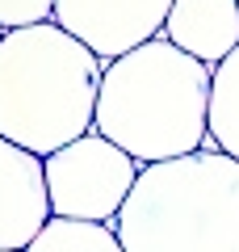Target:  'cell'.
Masks as SVG:
<instances>
[{
    "instance_id": "1",
    "label": "cell",
    "mask_w": 239,
    "mask_h": 252,
    "mask_svg": "<svg viewBox=\"0 0 239 252\" xmlns=\"http://www.w3.org/2000/svg\"><path fill=\"white\" fill-rule=\"evenodd\" d=\"M210 93L214 67L155 38L105 63L92 130L143 168L180 160L202 152L210 135Z\"/></svg>"
},
{
    "instance_id": "6",
    "label": "cell",
    "mask_w": 239,
    "mask_h": 252,
    "mask_svg": "<svg viewBox=\"0 0 239 252\" xmlns=\"http://www.w3.org/2000/svg\"><path fill=\"white\" fill-rule=\"evenodd\" d=\"M51 219L46 160L0 139V252H26Z\"/></svg>"
},
{
    "instance_id": "11",
    "label": "cell",
    "mask_w": 239,
    "mask_h": 252,
    "mask_svg": "<svg viewBox=\"0 0 239 252\" xmlns=\"http://www.w3.org/2000/svg\"><path fill=\"white\" fill-rule=\"evenodd\" d=\"M4 34H9V30H4V26H0V42H4Z\"/></svg>"
},
{
    "instance_id": "4",
    "label": "cell",
    "mask_w": 239,
    "mask_h": 252,
    "mask_svg": "<svg viewBox=\"0 0 239 252\" xmlns=\"http://www.w3.org/2000/svg\"><path fill=\"white\" fill-rule=\"evenodd\" d=\"M143 164H134L105 135H84L71 147L46 156V193L55 219L71 223H118L122 206L139 185Z\"/></svg>"
},
{
    "instance_id": "8",
    "label": "cell",
    "mask_w": 239,
    "mask_h": 252,
    "mask_svg": "<svg viewBox=\"0 0 239 252\" xmlns=\"http://www.w3.org/2000/svg\"><path fill=\"white\" fill-rule=\"evenodd\" d=\"M210 139L218 152L239 160V51L214 67V93H210Z\"/></svg>"
},
{
    "instance_id": "2",
    "label": "cell",
    "mask_w": 239,
    "mask_h": 252,
    "mask_svg": "<svg viewBox=\"0 0 239 252\" xmlns=\"http://www.w3.org/2000/svg\"><path fill=\"white\" fill-rule=\"evenodd\" d=\"M105 63L63 26L13 30L0 42V139L55 156L92 135Z\"/></svg>"
},
{
    "instance_id": "7",
    "label": "cell",
    "mask_w": 239,
    "mask_h": 252,
    "mask_svg": "<svg viewBox=\"0 0 239 252\" xmlns=\"http://www.w3.org/2000/svg\"><path fill=\"white\" fill-rule=\"evenodd\" d=\"M164 38L197 63L218 67L239 51V0H177Z\"/></svg>"
},
{
    "instance_id": "9",
    "label": "cell",
    "mask_w": 239,
    "mask_h": 252,
    "mask_svg": "<svg viewBox=\"0 0 239 252\" xmlns=\"http://www.w3.org/2000/svg\"><path fill=\"white\" fill-rule=\"evenodd\" d=\"M26 252H126L118 231L109 223H71V219H51Z\"/></svg>"
},
{
    "instance_id": "3",
    "label": "cell",
    "mask_w": 239,
    "mask_h": 252,
    "mask_svg": "<svg viewBox=\"0 0 239 252\" xmlns=\"http://www.w3.org/2000/svg\"><path fill=\"white\" fill-rule=\"evenodd\" d=\"M114 231L126 252H239V160L193 152L143 168Z\"/></svg>"
},
{
    "instance_id": "5",
    "label": "cell",
    "mask_w": 239,
    "mask_h": 252,
    "mask_svg": "<svg viewBox=\"0 0 239 252\" xmlns=\"http://www.w3.org/2000/svg\"><path fill=\"white\" fill-rule=\"evenodd\" d=\"M172 4L177 0H59L55 26L80 38L101 63H114L164 38Z\"/></svg>"
},
{
    "instance_id": "10",
    "label": "cell",
    "mask_w": 239,
    "mask_h": 252,
    "mask_svg": "<svg viewBox=\"0 0 239 252\" xmlns=\"http://www.w3.org/2000/svg\"><path fill=\"white\" fill-rule=\"evenodd\" d=\"M55 4L59 0H0V26L9 30H30L55 21Z\"/></svg>"
}]
</instances>
